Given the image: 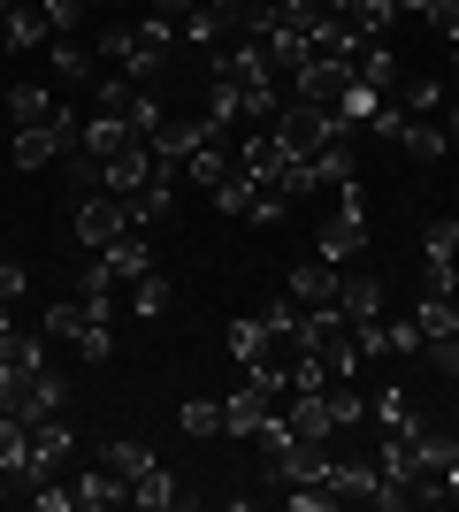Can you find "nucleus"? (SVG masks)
I'll return each mask as SVG.
<instances>
[{
  "label": "nucleus",
  "instance_id": "2eb2a0df",
  "mask_svg": "<svg viewBox=\"0 0 459 512\" xmlns=\"http://www.w3.org/2000/svg\"><path fill=\"white\" fill-rule=\"evenodd\" d=\"M146 176H153V146L138 138V146H123V153L108 161V192H115V199H131L138 184H146Z\"/></svg>",
  "mask_w": 459,
  "mask_h": 512
},
{
  "label": "nucleus",
  "instance_id": "de8ad7c7",
  "mask_svg": "<svg viewBox=\"0 0 459 512\" xmlns=\"http://www.w3.org/2000/svg\"><path fill=\"white\" fill-rule=\"evenodd\" d=\"M437 123H444V138H452V146H459V107H444Z\"/></svg>",
  "mask_w": 459,
  "mask_h": 512
},
{
  "label": "nucleus",
  "instance_id": "37998d69",
  "mask_svg": "<svg viewBox=\"0 0 459 512\" xmlns=\"http://www.w3.org/2000/svg\"><path fill=\"white\" fill-rule=\"evenodd\" d=\"M429 352V367H444V375H459V337H437V344H421Z\"/></svg>",
  "mask_w": 459,
  "mask_h": 512
},
{
  "label": "nucleus",
  "instance_id": "b1692460",
  "mask_svg": "<svg viewBox=\"0 0 459 512\" xmlns=\"http://www.w3.org/2000/svg\"><path fill=\"white\" fill-rule=\"evenodd\" d=\"M398 146L414 153V161H437L452 138H444V123H429V115H406V130H398Z\"/></svg>",
  "mask_w": 459,
  "mask_h": 512
},
{
  "label": "nucleus",
  "instance_id": "ddd939ff",
  "mask_svg": "<svg viewBox=\"0 0 459 512\" xmlns=\"http://www.w3.org/2000/svg\"><path fill=\"white\" fill-rule=\"evenodd\" d=\"M184 497H192V490H184V482H176L161 459H153V467L131 482V505H146V512H169V505H184Z\"/></svg>",
  "mask_w": 459,
  "mask_h": 512
},
{
  "label": "nucleus",
  "instance_id": "603ef678",
  "mask_svg": "<svg viewBox=\"0 0 459 512\" xmlns=\"http://www.w3.org/2000/svg\"><path fill=\"white\" fill-rule=\"evenodd\" d=\"M0 115H8V92H0Z\"/></svg>",
  "mask_w": 459,
  "mask_h": 512
},
{
  "label": "nucleus",
  "instance_id": "cd10ccee",
  "mask_svg": "<svg viewBox=\"0 0 459 512\" xmlns=\"http://www.w3.org/2000/svg\"><path fill=\"white\" fill-rule=\"evenodd\" d=\"M8 115H16V123L31 130V123H54V115H62V107L46 100V85H16V92H8Z\"/></svg>",
  "mask_w": 459,
  "mask_h": 512
},
{
  "label": "nucleus",
  "instance_id": "9b49d317",
  "mask_svg": "<svg viewBox=\"0 0 459 512\" xmlns=\"http://www.w3.org/2000/svg\"><path fill=\"white\" fill-rule=\"evenodd\" d=\"M0 474L31 490V421H16V413H0Z\"/></svg>",
  "mask_w": 459,
  "mask_h": 512
},
{
  "label": "nucleus",
  "instance_id": "7c9ffc66",
  "mask_svg": "<svg viewBox=\"0 0 459 512\" xmlns=\"http://www.w3.org/2000/svg\"><path fill=\"white\" fill-rule=\"evenodd\" d=\"M368 413H383L391 428H421V406H414V390H383V398H368Z\"/></svg>",
  "mask_w": 459,
  "mask_h": 512
},
{
  "label": "nucleus",
  "instance_id": "5fc2aeb1",
  "mask_svg": "<svg viewBox=\"0 0 459 512\" xmlns=\"http://www.w3.org/2000/svg\"><path fill=\"white\" fill-rule=\"evenodd\" d=\"M452 222H459V207H452Z\"/></svg>",
  "mask_w": 459,
  "mask_h": 512
},
{
  "label": "nucleus",
  "instance_id": "5701e85b",
  "mask_svg": "<svg viewBox=\"0 0 459 512\" xmlns=\"http://www.w3.org/2000/svg\"><path fill=\"white\" fill-rule=\"evenodd\" d=\"M306 169H314V192H322V184H352V146L329 138L322 153H306Z\"/></svg>",
  "mask_w": 459,
  "mask_h": 512
},
{
  "label": "nucleus",
  "instance_id": "473e14b6",
  "mask_svg": "<svg viewBox=\"0 0 459 512\" xmlns=\"http://www.w3.org/2000/svg\"><path fill=\"white\" fill-rule=\"evenodd\" d=\"M100 467H115V474H123V482H138V474L153 467V451H146V444H131V436H123V444H108V459H100Z\"/></svg>",
  "mask_w": 459,
  "mask_h": 512
},
{
  "label": "nucleus",
  "instance_id": "f257e3e1",
  "mask_svg": "<svg viewBox=\"0 0 459 512\" xmlns=\"http://www.w3.org/2000/svg\"><path fill=\"white\" fill-rule=\"evenodd\" d=\"M69 406V383L46 367V337L31 329H0V413L16 421H46Z\"/></svg>",
  "mask_w": 459,
  "mask_h": 512
},
{
  "label": "nucleus",
  "instance_id": "3c124183",
  "mask_svg": "<svg viewBox=\"0 0 459 512\" xmlns=\"http://www.w3.org/2000/svg\"><path fill=\"white\" fill-rule=\"evenodd\" d=\"M0 54H8V31H0Z\"/></svg>",
  "mask_w": 459,
  "mask_h": 512
},
{
  "label": "nucleus",
  "instance_id": "9d476101",
  "mask_svg": "<svg viewBox=\"0 0 459 512\" xmlns=\"http://www.w3.org/2000/svg\"><path fill=\"white\" fill-rule=\"evenodd\" d=\"M352 77L391 100V92H398V54H391V39H360V46H352Z\"/></svg>",
  "mask_w": 459,
  "mask_h": 512
},
{
  "label": "nucleus",
  "instance_id": "79ce46f5",
  "mask_svg": "<svg viewBox=\"0 0 459 512\" xmlns=\"http://www.w3.org/2000/svg\"><path fill=\"white\" fill-rule=\"evenodd\" d=\"M284 214H291V199H284V192H268V184H261V199H253V214H245V222H261V230H276Z\"/></svg>",
  "mask_w": 459,
  "mask_h": 512
},
{
  "label": "nucleus",
  "instance_id": "6e6552de",
  "mask_svg": "<svg viewBox=\"0 0 459 512\" xmlns=\"http://www.w3.org/2000/svg\"><path fill=\"white\" fill-rule=\"evenodd\" d=\"M69 505L77 512H115V505H131V482H123L115 467H92V474L69 482Z\"/></svg>",
  "mask_w": 459,
  "mask_h": 512
},
{
  "label": "nucleus",
  "instance_id": "864d4df0",
  "mask_svg": "<svg viewBox=\"0 0 459 512\" xmlns=\"http://www.w3.org/2000/svg\"><path fill=\"white\" fill-rule=\"evenodd\" d=\"M452 69H459V46H452Z\"/></svg>",
  "mask_w": 459,
  "mask_h": 512
},
{
  "label": "nucleus",
  "instance_id": "f03ea898",
  "mask_svg": "<svg viewBox=\"0 0 459 512\" xmlns=\"http://www.w3.org/2000/svg\"><path fill=\"white\" fill-rule=\"evenodd\" d=\"M46 337H62V344H77L85 360H108L115 352V329H108V299H62V306H46Z\"/></svg>",
  "mask_w": 459,
  "mask_h": 512
},
{
  "label": "nucleus",
  "instance_id": "58836bf2",
  "mask_svg": "<svg viewBox=\"0 0 459 512\" xmlns=\"http://www.w3.org/2000/svg\"><path fill=\"white\" fill-rule=\"evenodd\" d=\"M39 8H46V31H62V39H69V31L85 23V8H92V0H39Z\"/></svg>",
  "mask_w": 459,
  "mask_h": 512
},
{
  "label": "nucleus",
  "instance_id": "20e7f679",
  "mask_svg": "<svg viewBox=\"0 0 459 512\" xmlns=\"http://www.w3.org/2000/svg\"><path fill=\"white\" fill-rule=\"evenodd\" d=\"M276 138H284V153H322L329 138H352L345 123H337V115H329V107H314V100H284L276 107Z\"/></svg>",
  "mask_w": 459,
  "mask_h": 512
},
{
  "label": "nucleus",
  "instance_id": "4468645a",
  "mask_svg": "<svg viewBox=\"0 0 459 512\" xmlns=\"http://www.w3.org/2000/svg\"><path fill=\"white\" fill-rule=\"evenodd\" d=\"M230 360H238V367H268V360H276V337H268L261 314H253V321H230Z\"/></svg>",
  "mask_w": 459,
  "mask_h": 512
},
{
  "label": "nucleus",
  "instance_id": "c03bdc74",
  "mask_svg": "<svg viewBox=\"0 0 459 512\" xmlns=\"http://www.w3.org/2000/svg\"><path fill=\"white\" fill-rule=\"evenodd\" d=\"M108 283H115L108 260H92V268H85V299H108Z\"/></svg>",
  "mask_w": 459,
  "mask_h": 512
},
{
  "label": "nucleus",
  "instance_id": "8fccbe9b",
  "mask_svg": "<svg viewBox=\"0 0 459 512\" xmlns=\"http://www.w3.org/2000/svg\"><path fill=\"white\" fill-rule=\"evenodd\" d=\"M8 490H16V482H8V474H0V497H8Z\"/></svg>",
  "mask_w": 459,
  "mask_h": 512
},
{
  "label": "nucleus",
  "instance_id": "4c0bfd02",
  "mask_svg": "<svg viewBox=\"0 0 459 512\" xmlns=\"http://www.w3.org/2000/svg\"><path fill=\"white\" fill-rule=\"evenodd\" d=\"M352 344H360V360H383V352H391V321H383V314L360 321V329H352Z\"/></svg>",
  "mask_w": 459,
  "mask_h": 512
},
{
  "label": "nucleus",
  "instance_id": "4be33fe9",
  "mask_svg": "<svg viewBox=\"0 0 459 512\" xmlns=\"http://www.w3.org/2000/svg\"><path fill=\"white\" fill-rule=\"evenodd\" d=\"M414 337H421V344L459 337V306H452V299H421V306H414Z\"/></svg>",
  "mask_w": 459,
  "mask_h": 512
},
{
  "label": "nucleus",
  "instance_id": "72a5a7b5",
  "mask_svg": "<svg viewBox=\"0 0 459 512\" xmlns=\"http://www.w3.org/2000/svg\"><path fill=\"white\" fill-rule=\"evenodd\" d=\"M100 62H115L123 77H131V62H138V31H115V23H108V31H100Z\"/></svg>",
  "mask_w": 459,
  "mask_h": 512
},
{
  "label": "nucleus",
  "instance_id": "6ab92c4d",
  "mask_svg": "<svg viewBox=\"0 0 459 512\" xmlns=\"http://www.w3.org/2000/svg\"><path fill=\"white\" fill-rule=\"evenodd\" d=\"M337 306H345V321H352V329H360V321H375V314H383V276H345Z\"/></svg>",
  "mask_w": 459,
  "mask_h": 512
},
{
  "label": "nucleus",
  "instance_id": "a18cd8bd",
  "mask_svg": "<svg viewBox=\"0 0 459 512\" xmlns=\"http://www.w3.org/2000/svg\"><path fill=\"white\" fill-rule=\"evenodd\" d=\"M192 8H199V0H153V16H169V23H184Z\"/></svg>",
  "mask_w": 459,
  "mask_h": 512
},
{
  "label": "nucleus",
  "instance_id": "49530a36",
  "mask_svg": "<svg viewBox=\"0 0 459 512\" xmlns=\"http://www.w3.org/2000/svg\"><path fill=\"white\" fill-rule=\"evenodd\" d=\"M444 497H459V428H452V467H444Z\"/></svg>",
  "mask_w": 459,
  "mask_h": 512
},
{
  "label": "nucleus",
  "instance_id": "1a4fd4ad",
  "mask_svg": "<svg viewBox=\"0 0 459 512\" xmlns=\"http://www.w3.org/2000/svg\"><path fill=\"white\" fill-rule=\"evenodd\" d=\"M337 291H345V268H337V260H306V268H291V299L299 306H337Z\"/></svg>",
  "mask_w": 459,
  "mask_h": 512
},
{
  "label": "nucleus",
  "instance_id": "c9c22d12",
  "mask_svg": "<svg viewBox=\"0 0 459 512\" xmlns=\"http://www.w3.org/2000/svg\"><path fill=\"white\" fill-rule=\"evenodd\" d=\"M46 62L62 69L69 85H77V77H92V54H85V46H77V39H54V54H46Z\"/></svg>",
  "mask_w": 459,
  "mask_h": 512
},
{
  "label": "nucleus",
  "instance_id": "423d86ee",
  "mask_svg": "<svg viewBox=\"0 0 459 512\" xmlns=\"http://www.w3.org/2000/svg\"><path fill=\"white\" fill-rule=\"evenodd\" d=\"M123 230H131V207H123L115 192H85L77 199V237H85V245H115Z\"/></svg>",
  "mask_w": 459,
  "mask_h": 512
},
{
  "label": "nucleus",
  "instance_id": "0eeeda50",
  "mask_svg": "<svg viewBox=\"0 0 459 512\" xmlns=\"http://www.w3.org/2000/svg\"><path fill=\"white\" fill-rule=\"evenodd\" d=\"M69 451H77V436H69L62 413H46V421H31V482H46V474L62 467Z\"/></svg>",
  "mask_w": 459,
  "mask_h": 512
},
{
  "label": "nucleus",
  "instance_id": "bb28decb",
  "mask_svg": "<svg viewBox=\"0 0 459 512\" xmlns=\"http://www.w3.org/2000/svg\"><path fill=\"white\" fill-rule=\"evenodd\" d=\"M131 314L138 321H161V314H169V276H161V268H146V276L131 283Z\"/></svg>",
  "mask_w": 459,
  "mask_h": 512
},
{
  "label": "nucleus",
  "instance_id": "dca6fc26",
  "mask_svg": "<svg viewBox=\"0 0 459 512\" xmlns=\"http://www.w3.org/2000/svg\"><path fill=\"white\" fill-rule=\"evenodd\" d=\"M284 138H276V130H261V138H245V153H238V169L245 176H261V184H276V176H284Z\"/></svg>",
  "mask_w": 459,
  "mask_h": 512
},
{
  "label": "nucleus",
  "instance_id": "f3484780",
  "mask_svg": "<svg viewBox=\"0 0 459 512\" xmlns=\"http://www.w3.org/2000/svg\"><path fill=\"white\" fill-rule=\"evenodd\" d=\"M222 138H230V130H215V138H199V146L184 153V176H192V184H207V192L230 176V153H222Z\"/></svg>",
  "mask_w": 459,
  "mask_h": 512
},
{
  "label": "nucleus",
  "instance_id": "f704fd0d",
  "mask_svg": "<svg viewBox=\"0 0 459 512\" xmlns=\"http://www.w3.org/2000/svg\"><path fill=\"white\" fill-rule=\"evenodd\" d=\"M421 260H459V222H429L421 230Z\"/></svg>",
  "mask_w": 459,
  "mask_h": 512
},
{
  "label": "nucleus",
  "instance_id": "412c9836",
  "mask_svg": "<svg viewBox=\"0 0 459 512\" xmlns=\"http://www.w3.org/2000/svg\"><path fill=\"white\" fill-rule=\"evenodd\" d=\"M0 31H8V54H23V46H39V39H46V8H39V0H16Z\"/></svg>",
  "mask_w": 459,
  "mask_h": 512
},
{
  "label": "nucleus",
  "instance_id": "a211bd4d",
  "mask_svg": "<svg viewBox=\"0 0 459 512\" xmlns=\"http://www.w3.org/2000/svg\"><path fill=\"white\" fill-rule=\"evenodd\" d=\"M100 260H108V276H115V283H138V276L153 268V253L138 245V230H123L115 245H100Z\"/></svg>",
  "mask_w": 459,
  "mask_h": 512
},
{
  "label": "nucleus",
  "instance_id": "39448f33",
  "mask_svg": "<svg viewBox=\"0 0 459 512\" xmlns=\"http://www.w3.org/2000/svg\"><path fill=\"white\" fill-rule=\"evenodd\" d=\"M268 421H276V383L245 375V390H230V406H222V428L230 436H261Z\"/></svg>",
  "mask_w": 459,
  "mask_h": 512
},
{
  "label": "nucleus",
  "instance_id": "e433bc0d",
  "mask_svg": "<svg viewBox=\"0 0 459 512\" xmlns=\"http://www.w3.org/2000/svg\"><path fill=\"white\" fill-rule=\"evenodd\" d=\"M406 115H444V85L437 77H414V85H406Z\"/></svg>",
  "mask_w": 459,
  "mask_h": 512
},
{
  "label": "nucleus",
  "instance_id": "2f4dec72",
  "mask_svg": "<svg viewBox=\"0 0 459 512\" xmlns=\"http://www.w3.org/2000/svg\"><path fill=\"white\" fill-rule=\"evenodd\" d=\"M176 31H184V39H192V46H222V31H230V23H222L215 8L199 0V8H192V16H184V23H176Z\"/></svg>",
  "mask_w": 459,
  "mask_h": 512
},
{
  "label": "nucleus",
  "instance_id": "ea45409f",
  "mask_svg": "<svg viewBox=\"0 0 459 512\" xmlns=\"http://www.w3.org/2000/svg\"><path fill=\"white\" fill-rule=\"evenodd\" d=\"M421 16H429V31H437L444 46H459V0H429Z\"/></svg>",
  "mask_w": 459,
  "mask_h": 512
},
{
  "label": "nucleus",
  "instance_id": "aec40b11",
  "mask_svg": "<svg viewBox=\"0 0 459 512\" xmlns=\"http://www.w3.org/2000/svg\"><path fill=\"white\" fill-rule=\"evenodd\" d=\"M322 406H329V421H337V428H360V421H368V398L352 390V375H329V383H322Z\"/></svg>",
  "mask_w": 459,
  "mask_h": 512
},
{
  "label": "nucleus",
  "instance_id": "f8f14e48",
  "mask_svg": "<svg viewBox=\"0 0 459 512\" xmlns=\"http://www.w3.org/2000/svg\"><path fill=\"white\" fill-rule=\"evenodd\" d=\"M199 138H215V123H207V115H199V123H169V115H161L146 146H153V161H184V153H192Z\"/></svg>",
  "mask_w": 459,
  "mask_h": 512
},
{
  "label": "nucleus",
  "instance_id": "a878e982",
  "mask_svg": "<svg viewBox=\"0 0 459 512\" xmlns=\"http://www.w3.org/2000/svg\"><path fill=\"white\" fill-rule=\"evenodd\" d=\"M253 199H261V176H245V169H230L215 184V214H253Z\"/></svg>",
  "mask_w": 459,
  "mask_h": 512
},
{
  "label": "nucleus",
  "instance_id": "a19ab883",
  "mask_svg": "<svg viewBox=\"0 0 459 512\" xmlns=\"http://www.w3.org/2000/svg\"><path fill=\"white\" fill-rule=\"evenodd\" d=\"M284 383H291V390H322V383H329V367L314 360V352H299V360L284 367Z\"/></svg>",
  "mask_w": 459,
  "mask_h": 512
},
{
  "label": "nucleus",
  "instance_id": "c756f323",
  "mask_svg": "<svg viewBox=\"0 0 459 512\" xmlns=\"http://www.w3.org/2000/svg\"><path fill=\"white\" fill-rule=\"evenodd\" d=\"M375 107H383V92H375V85H360V77H352V85H345V100H337V123H368V115H375Z\"/></svg>",
  "mask_w": 459,
  "mask_h": 512
},
{
  "label": "nucleus",
  "instance_id": "c85d7f7f",
  "mask_svg": "<svg viewBox=\"0 0 459 512\" xmlns=\"http://www.w3.org/2000/svg\"><path fill=\"white\" fill-rule=\"evenodd\" d=\"M176 428L207 444V436H222V406H215V398H184V413H176Z\"/></svg>",
  "mask_w": 459,
  "mask_h": 512
},
{
  "label": "nucleus",
  "instance_id": "7ed1b4c3",
  "mask_svg": "<svg viewBox=\"0 0 459 512\" xmlns=\"http://www.w3.org/2000/svg\"><path fill=\"white\" fill-rule=\"evenodd\" d=\"M299 352H314L329 375H352V367H360V344H352L345 306H299Z\"/></svg>",
  "mask_w": 459,
  "mask_h": 512
},
{
  "label": "nucleus",
  "instance_id": "393cba45",
  "mask_svg": "<svg viewBox=\"0 0 459 512\" xmlns=\"http://www.w3.org/2000/svg\"><path fill=\"white\" fill-rule=\"evenodd\" d=\"M284 421H291V436H329V428H337V421H329V406H322V390H299Z\"/></svg>",
  "mask_w": 459,
  "mask_h": 512
},
{
  "label": "nucleus",
  "instance_id": "09e8293b",
  "mask_svg": "<svg viewBox=\"0 0 459 512\" xmlns=\"http://www.w3.org/2000/svg\"><path fill=\"white\" fill-rule=\"evenodd\" d=\"M8 8H16V0H0V23H8Z\"/></svg>",
  "mask_w": 459,
  "mask_h": 512
}]
</instances>
